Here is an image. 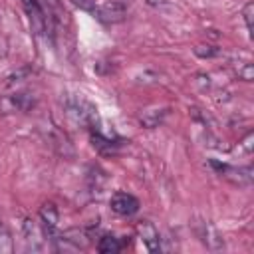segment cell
Wrapping results in <instances>:
<instances>
[{"label": "cell", "mask_w": 254, "mask_h": 254, "mask_svg": "<svg viewBox=\"0 0 254 254\" xmlns=\"http://www.w3.org/2000/svg\"><path fill=\"white\" fill-rule=\"evenodd\" d=\"M40 224L46 232L48 238H54L56 236V230H58V222H60V212H58V206L54 202H44L42 208H40Z\"/></svg>", "instance_id": "4"}, {"label": "cell", "mask_w": 254, "mask_h": 254, "mask_svg": "<svg viewBox=\"0 0 254 254\" xmlns=\"http://www.w3.org/2000/svg\"><path fill=\"white\" fill-rule=\"evenodd\" d=\"M206 50H202L200 46H196L194 48V54L198 56V58H214L216 54H218V48H214V46H204Z\"/></svg>", "instance_id": "10"}, {"label": "cell", "mask_w": 254, "mask_h": 254, "mask_svg": "<svg viewBox=\"0 0 254 254\" xmlns=\"http://www.w3.org/2000/svg\"><path fill=\"white\" fill-rule=\"evenodd\" d=\"M75 6H79V8H83V10H95V6H93V0H71Z\"/></svg>", "instance_id": "11"}, {"label": "cell", "mask_w": 254, "mask_h": 254, "mask_svg": "<svg viewBox=\"0 0 254 254\" xmlns=\"http://www.w3.org/2000/svg\"><path fill=\"white\" fill-rule=\"evenodd\" d=\"M46 232L42 228L40 222H36L34 218H26L24 220V242L26 248L30 252H42L46 250Z\"/></svg>", "instance_id": "2"}, {"label": "cell", "mask_w": 254, "mask_h": 254, "mask_svg": "<svg viewBox=\"0 0 254 254\" xmlns=\"http://www.w3.org/2000/svg\"><path fill=\"white\" fill-rule=\"evenodd\" d=\"M250 141H252V133H248V135L244 137V141H242V147H244V151H246V153H250V151H252V143H250Z\"/></svg>", "instance_id": "12"}, {"label": "cell", "mask_w": 254, "mask_h": 254, "mask_svg": "<svg viewBox=\"0 0 254 254\" xmlns=\"http://www.w3.org/2000/svg\"><path fill=\"white\" fill-rule=\"evenodd\" d=\"M123 246H125V242L121 238L111 236V234H105L97 242V252H101V254H115V252L123 250Z\"/></svg>", "instance_id": "7"}, {"label": "cell", "mask_w": 254, "mask_h": 254, "mask_svg": "<svg viewBox=\"0 0 254 254\" xmlns=\"http://www.w3.org/2000/svg\"><path fill=\"white\" fill-rule=\"evenodd\" d=\"M242 16H244V22H246V30L248 34L252 36V16H254V4L248 2L244 8H242Z\"/></svg>", "instance_id": "9"}, {"label": "cell", "mask_w": 254, "mask_h": 254, "mask_svg": "<svg viewBox=\"0 0 254 254\" xmlns=\"http://www.w3.org/2000/svg\"><path fill=\"white\" fill-rule=\"evenodd\" d=\"M14 252V240L6 224H0V254H12Z\"/></svg>", "instance_id": "8"}, {"label": "cell", "mask_w": 254, "mask_h": 254, "mask_svg": "<svg viewBox=\"0 0 254 254\" xmlns=\"http://www.w3.org/2000/svg\"><path fill=\"white\" fill-rule=\"evenodd\" d=\"M20 2L24 6L26 14H28V20H30V26H32L34 34L44 36L50 30L52 22H50V18H48V14L44 10L42 0H20Z\"/></svg>", "instance_id": "1"}, {"label": "cell", "mask_w": 254, "mask_h": 254, "mask_svg": "<svg viewBox=\"0 0 254 254\" xmlns=\"http://www.w3.org/2000/svg\"><path fill=\"white\" fill-rule=\"evenodd\" d=\"M109 206L113 212L121 214V216H131L139 210V200L137 196H133L131 192H125V190H115L109 198Z\"/></svg>", "instance_id": "3"}, {"label": "cell", "mask_w": 254, "mask_h": 254, "mask_svg": "<svg viewBox=\"0 0 254 254\" xmlns=\"http://www.w3.org/2000/svg\"><path fill=\"white\" fill-rule=\"evenodd\" d=\"M212 167H218L220 169V175L224 179H230L232 183L244 187V185H250L252 183V169L250 167H228V165H218L212 161Z\"/></svg>", "instance_id": "6"}, {"label": "cell", "mask_w": 254, "mask_h": 254, "mask_svg": "<svg viewBox=\"0 0 254 254\" xmlns=\"http://www.w3.org/2000/svg\"><path fill=\"white\" fill-rule=\"evenodd\" d=\"M137 232H139V238L149 252L161 250V236H159V230L155 228V224H151L149 220H143L137 224Z\"/></svg>", "instance_id": "5"}]
</instances>
